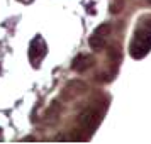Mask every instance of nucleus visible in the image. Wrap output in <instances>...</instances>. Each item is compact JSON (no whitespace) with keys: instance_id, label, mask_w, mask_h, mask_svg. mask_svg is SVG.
<instances>
[{"instance_id":"1","label":"nucleus","mask_w":151,"mask_h":144,"mask_svg":"<svg viewBox=\"0 0 151 144\" xmlns=\"http://www.w3.org/2000/svg\"><path fill=\"white\" fill-rule=\"evenodd\" d=\"M151 48V26H144L136 31V36L131 42V54L134 58H143Z\"/></svg>"},{"instance_id":"2","label":"nucleus","mask_w":151,"mask_h":144,"mask_svg":"<svg viewBox=\"0 0 151 144\" xmlns=\"http://www.w3.org/2000/svg\"><path fill=\"white\" fill-rule=\"evenodd\" d=\"M44 56H46V42L41 36H36L29 44V59L34 66H37Z\"/></svg>"},{"instance_id":"3","label":"nucleus","mask_w":151,"mask_h":144,"mask_svg":"<svg viewBox=\"0 0 151 144\" xmlns=\"http://www.w3.org/2000/svg\"><path fill=\"white\" fill-rule=\"evenodd\" d=\"M100 122V114L93 109H87L83 110L80 117H78V124L82 125L83 129H95Z\"/></svg>"},{"instance_id":"4","label":"nucleus","mask_w":151,"mask_h":144,"mask_svg":"<svg viewBox=\"0 0 151 144\" xmlns=\"http://www.w3.org/2000/svg\"><path fill=\"white\" fill-rule=\"evenodd\" d=\"M92 64H93L92 56H88V54H78L75 59H73V63H71V68L75 69V71H78V73H83V71H85V69H88Z\"/></svg>"},{"instance_id":"5","label":"nucleus","mask_w":151,"mask_h":144,"mask_svg":"<svg viewBox=\"0 0 151 144\" xmlns=\"http://www.w3.org/2000/svg\"><path fill=\"white\" fill-rule=\"evenodd\" d=\"M88 44L92 49H95V51H100V49L105 46V37H102V36L99 34H92L88 39Z\"/></svg>"},{"instance_id":"6","label":"nucleus","mask_w":151,"mask_h":144,"mask_svg":"<svg viewBox=\"0 0 151 144\" xmlns=\"http://www.w3.org/2000/svg\"><path fill=\"white\" fill-rule=\"evenodd\" d=\"M66 90H71V93L78 95V93H83V92L87 90V85L83 82H71L68 87H66Z\"/></svg>"},{"instance_id":"7","label":"nucleus","mask_w":151,"mask_h":144,"mask_svg":"<svg viewBox=\"0 0 151 144\" xmlns=\"http://www.w3.org/2000/svg\"><path fill=\"white\" fill-rule=\"evenodd\" d=\"M110 31H112V26L105 22V24H102V26H99V27L95 29V32H93V34H99V36H102V37H105V36L110 34Z\"/></svg>"},{"instance_id":"8","label":"nucleus","mask_w":151,"mask_h":144,"mask_svg":"<svg viewBox=\"0 0 151 144\" xmlns=\"http://www.w3.org/2000/svg\"><path fill=\"white\" fill-rule=\"evenodd\" d=\"M122 9H124V0H114L112 5H110V12H112V14H117V12H121Z\"/></svg>"},{"instance_id":"9","label":"nucleus","mask_w":151,"mask_h":144,"mask_svg":"<svg viewBox=\"0 0 151 144\" xmlns=\"http://www.w3.org/2000/svg\"><path fill=\"white\" fill-rule=\"evenodd\" d=\"M109 56H110V59L121 61V49L117 48V46H112V48L109 49Z\"/></svg>"},{"instance_id":"10","label":"nucleus","mask_w":151,"mask_h":144,"mask_svg":"<svg viewBox=\"0 0 151 144\" xmlns=\"http://www.w3.org/2000/svg\"><path fill=\"white\" fill-rule=\"evenodd\" d=\"M24 2H31V0H24Z\"/></svg>"},{"instance_id":"11","label":"nucleus","mask_w":151,"mask_h":144,"mask_svg":"<svg viewBox=\"0 0 151 144\" xmlns=\"http://www.w3.org/2000/svg\"><path fill=\"white\" fill-rule=\"evenodd\" d=\"M148 2H150V4H151V0H148Z\"/></svg>"}]
</instances>
